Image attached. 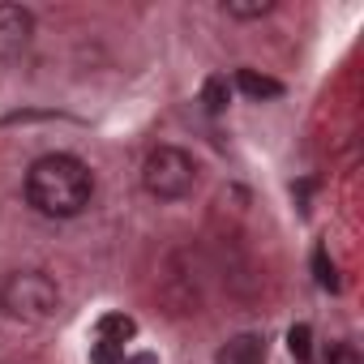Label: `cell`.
I'll use <instances>...</instances> for the list:
<instances>
[{"label": "cell", "instance_id": "cell-3", "mask_svg": "<svg viewBox=\"0 0 364 364\" xmlns=\"http://www.w3.org/2000/svg\"><path fill=\"white\" fill-rule=\"evenodd\" d=\"M141 185L159 202H180L198 185V163L180 146H154L146 154V163H141Z\"/></svg>", "mask_w": 364, "mask_h": 364}, {"label": "cell", "instance_id": "cell-2", "mask_svg": "<svg viewBox=\"0 0 364 364\" xmlns=\"http://www.w3.org/2000/svg\"><path fill=\"white\" fill-rule=\"evenodd\" d=\"M0 309H5V317L26 321V326L52 321L60 309V287L43 270H14L0 283Z\"/></svg>", "mask_w": 364, "mask_h": 364}, {"label": "cell", "instance_id": "cell-7", "mask_svg": "<svg viewBox=\"0 0 364 364\" xmlns=\"http://www.w3.org/2000/svg\"><path fill=\"white\" fill-rule=\"evenodd\" d=\"M95 330H99V338H107V343H120V347H124V343L137 334V321H133V317H124V313H103Z\"/></svg>", "mask_w": 364, "mask_h": 364}, {"label": "cell", "instance_id": "cell-10", "mask_svg": "<svg viewBox=\"0 0 364 364\" xmlns=\"http://www.w3.org/2000/svg\"><path fill=\"white\" fill-rule=\"evenodd\" d=\"M313 274H317V287L338 291V274H334V262H330L326 245H317V249H313Z\"/></svg>", "mask_w": 364, "mask_h": 364}, {"label": "cell", "instance_id": "cell-8", "mask_svg": "<svg viewBox=\"0 0 364 364\" xmlns=\"http://www.w3.org/2000/svg\"><path fill=\"white\" fill-rule=\"evenodd\" d=\"M274 9V0H228L223 14L228 18H240V22H253V18H266Z\"/></svg>", "mask_w": 364, "mask_h": 364}, {"label": "cell", "instance_id": "cell-4", "mask_svg": "<svg viewBox=\"0 0 364 364\" xmlns=\"http://www.w3.org/2000/svg\"><path fill=\"white\" fill-rule=\"evenodd\" d=\"M35 35V14L22 5H0V60H14L31 48Z\"/></svg>", "mask_w": 364, "mask_h": 364}, {"label": "cell", "instance_id": "cell-1", "mask_svg": "<svg viewBox=\"0 0 364 364\" xmlns=\"http://www.w3.org/2000/svg\"><path fill=\"white\" fill-rule=\"evenodd\" d=\"M95 198V176L77 154H43L26 171V202L48 219H73Z\"/></svg>", "mask_w": 364, "mask_h": 364}, {"label": "cell", "instance_id": "cell-13", "mask_svg": "<svg viewBox=\"0 0 364 364\" xmlns=\"http://www.w3.org/2000/svg\"><path fill=\"white\" fill-rule=\"evenodd\" d=\"M326 364H360V351H355L351 343H334V347L326 351Z\"/></svg>", "mask_w": 364, "mask_h": 364}, {"label": "cell", "instance_id": "cell-14", "mask_svg": "<svg viewBox=\"0 0 364 364\" xmlns=\"http://www.w3.org/2000/svg\"><path fill=\"white\" fill-rule=\"evenodd\" d=\"M124 364H154V355H133V360H124Z\"/></svg>", "mask_w": 364, "mask_h": 364}, {"label": "cell", "instance_id": "cell-6", "mask_svg": "<svg viewBox=\"0 0 364 364\" xmlns=\"http://www.w3.org/2000/svg\"><path fill=\"white\" fill-rule=\"evenodd\" d=\"M236 86H240L249 99H279V95H283V82L262 77V73H253V69H240V73H236Z\"/></svg>", "mask_w": 364, "mask_h": 364}, {"label": "cell", "instance_id": "cell-12", "mask_svg": "<svg viewBox=\"0 0 364 364\" xmlns=\"http://www.w3.org/2000/svg\"><path fill=\"white\" fill-rule=\"evenodd\" d=\"M90 364H124V347L99 338V343H90Z\"/></svg>", "mask_w": 364, "mask_h": 364}, {"label": "cell", "instance_id": "cell-11", "mask_svg": "<svg viewBox=\"0 0 364 364\" xmlns=\"http://www.w3.org/2000/svg\"><path fill=\"white\" fill-rule=\"evenodd\" d=\"M287 351L300 360V364H309V355H313V330L300 321V326H291L287 330Z\"/></svg>", "mask_w": 364, "mask_h": 364}, {"label": "cell", "instance_id": "cell-9", "mask_svg": "<svg viewBox=\"0 0 364 364\" xmlns=\"http://www.w3.org/2000/svg\"><path fill=\"white\" fill-rule=\"evenodd\" d=\"M228 99H232V86H228V77H206V86H202V103H206V112H223L228 107Z\"/></svg>", "mask_w": 364, "mask_h": 364}, {"label": "cell", "instance_id": "cell-5", "mask_svg": "<svg viewBox=\"0 0 364 364\" xmlns=\"http://www.w3.org/2000/svg\"><path fill=\"white\" fill-rule=\"evenodd\" d=\"M219 364H266V338L262 334H232L219 347Z\"/></svg>", "mask_w": 364, "mask_h": 364}]
</instances>
